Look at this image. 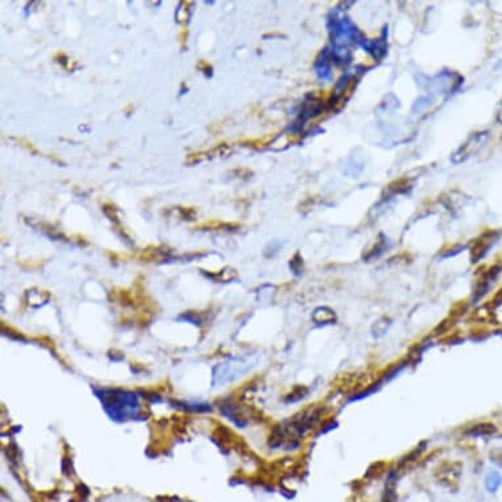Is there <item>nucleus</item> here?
I'll use <instances>...</instances> for the list:
<instances>
[{"label":"nucleus","instance_id":"nucleus-11","mask_svg":"<svg viewBox=\"0 0 502 502\" xmlns=\"http://www.w3.org/2000/svg\"><path fill=\"white\" fill-rule=\"evenodd\" d=\"M187 36H188V31L186 29V28H183V29H181V32H180V34H179L181 48H184V46H186V40H187Z\"/></svg>","mask_w":502,"mask_h":502},{"label":"nucleus","instance_id":"nucleus-9","mask_svg":"<svg viewBox=\"0 0 502 502\" xmlns=\"http://www.w3.org/2000/svg\"><path fill=\"white\" fill-rule=\"evenodd\" d=\"M103 211H104V213L110 218V220H117L116 208H115V207L109 206V204H105V206L103 207Z\"/></svg>","mask_w":502,"mask_h":502},{"label":"nucleus","instance_id":"nucleus-12","mask_svg":"<svg viewBox=\"0 0 502 502\" xmlns=\"http://www.w3.org/2000/svg\"><path fill=\"white\" fill-rule=\"evenodd\" d=\"M497 120H498V123L502 124V101L501 104H499L498 110H497Z\"/></svg>","mask_w":502,"mask_h":502},{"label":"nucleus","instance_id":"nucleus-5","mask_svg":"<svg viewBox=\"0 0 502 502\" xmlns=\"http://www.w3.org/2000/svg\"><path fill=\"white\" fill-rule=\"evenodd\" d=\"M192 6L191 2H183L179 6L178 11H176V21L178 22H187L190 20L191 16V8L190 7Z\"/></svg>","mask_w":502,"mask_h":502},{"label":"nucleus","instance_id":"nucleus-7","mask_svg":"<svg viewBox=\"0 0 502 502\" xmlns=\"http://www.w3.org/2000/svg\"><path fill=\"white\" fill-rule=\"evenodd\" d=\"M388 326H389L388 320L383 318L380 320V321H377L376 324L374 325V329H372V330H374L375 335H383V334L386 331V329H388Z\"/></svg>","mask_w":502,"mask_h":502},{"label":"nucleus","instance_id":"nucleus-8","mask_svg":"<svg viewBox=\"0 0 502 502\" xmlns=\"http://www.w3.org/2000/svg\"><path fill=\"white\" fill-rule=\"evenodd\" d=\"M487 485H488V489H489V490H496L497 487H498V485H499V477H498V475H496V473H493V475H490L489 477L487 478Z\"/></svg>","mask_w":502,"mask_h":502},{"label":"nucleus","instance_id":"nucleus-10","mask_svg":"<svg viewBox=\"0 0 502 502\" xmlns=\"http://www.w3.org/2000/svg\"><path fill=\"white\" fill-rule=\"evenodd\" d=\"M197 67H199L201 71H204V73H206V74H208V70L209 71L212 70L211 64H209L207 61H204V59H201V61L199 62V64H197Z\"/></svg>","mask_w":502,"mask_h":502},{"label":"nucleus","instance_id":"nucleus-3","mask_svg":"<svg viewBox=\"0 0 502 502\" xmlns=\"http://www.w3.org/2000/svg\"><path fill=\"white\" fill-rule=\"evenodd\" d=\"M396 481H397L396 472H391L386 480L383 502H396Z\"/></svg>","mask_w":502,"mask_h":502},{"label":"nucleus","instance_id":"nucleus-2","mask_svg":"<svg viewBox=\"0 0 502 502\" xmlns=\"http://www.w3.org/2000/svg\"><path fill=\"white\" fill-rule=\"evenodd\" d=\"M313 321L317 325H328L335 321V313L328 306H320L313 312Z\"/></svg>","mask_w":502,"mask_h":502},{"label":"nucleus","instance_id":"nucleus-6","mask_svg":"<svg viewBox=\"0 0 502 502\" xmlns=\"http://www.w3.org/2000/svg\"><path fill=\"white\" fill-rule=\"evenodd\" d=\"M233 226H237V225L225 224V222H221V221H209V222H202V224H200L197 227H199V229H202V227H206V229H221V227L229 229V227H233Z\"/></svg>","mask_w":502,"mask_h":502},{"label":"nucleus","instance_id":"nucleus-1","mask_svg":"<svg viewBox=\"0 0 502 502\" xmlns=\"http://www.w3.org/2000/svg\"><path fill=\"white\" fill-rule=\"evenodd\" d=\"M487 138H488V132L476 133V134L472 135L468 141H467L466 144L460 147L459 151L455 154V156H453V161H455V162H463L464 159H467L469 155L475 154L476 151H477L478 149L483 146V144H484Z\"/></svg>","mask_w":502,"mask_h":502},{"label":"nucleus","instance_id":"nucleus-4","mask_svg":"<svg viewBox=\"0 0 502 502\" xmlns=\"http://www.w3.org/2000/svg\"><path fill=\"white\" fill-rule=\"evenodd\" d=\"M496 431V427L492 423H480V425L473 426L471 430H469L468 434L469 435H475V437H480V435H489L493 434Z\"/></svg>","mask_w":502,"mask_h":502}]
</instances>
